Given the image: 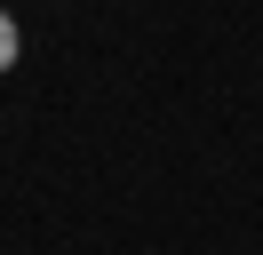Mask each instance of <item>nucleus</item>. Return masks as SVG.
<instances>
[{"label":"nucleus","instance_id":"nucleus-1","mask_svg":"<svg viewBox=\"0 0 263 255\" xmlns=\"http://www.w3.org/2000/svg\"><path fill=\"white\" fill-rule=\"evenodd\" d=\"M16 56H24V32H16V16L0 8V72H8V64H16Z\"/></svg>","mask_w":263,"mask_h":255}]
</instances>
